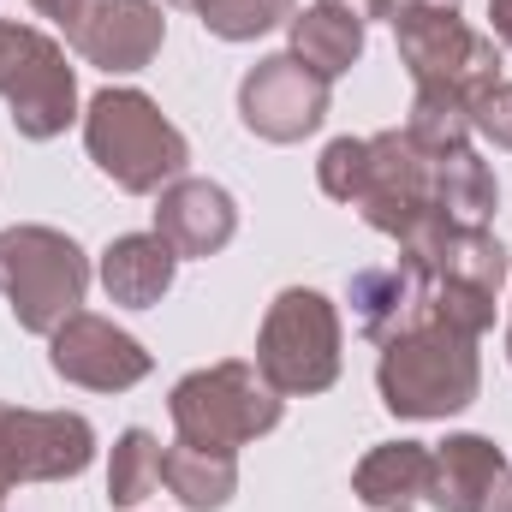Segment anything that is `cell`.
<instances>
[{
  "label": "cell",
  "instance_id": "6da1fadb",
  "mask_svg": "<svg viewBox=\"0 0 512 512\" xmlns=\"http://www.w3.org/2000/svg\"><path fill=\"white\" fill-rule=\"evenodd\" d=\"M376 387H382V405L393 417H411V423L453 417V411H465L483 393L477 340L471 334H453V328H441V322L423 316L417 328L393 334L382 346Z\"/></svg>",
  "mask_w": 512,
  "mask_h": 512
},
{
  "label": "cell",
  "instance_id": "7a4b0ae2",
  "mask_svg": "<svg viewBox=\"0 0 512 512\" xmlns=\"http://www.w3.org/2000/svg\"><path fill=\"white\" fill-rule=\"evenodd\" d=\"M84 149L90 161L131 197H155L185 179L191 143L143 90H102L84 108Z\"/></svg>",
  "mask_w": 512,
  "mask_h": 512
},
{
  "label": "cell",
  "instance_id": "3957f363",
  "mask_svg": "<svg viewBox=\"0 0 512 512\" xmlns=\"http://www.w3.org/2000/svg\"><path fill=\"white\" fill-rule=\"evenodd\" d=\"M340 310L316 286H286L256 328V376L280 399H310L340 382Z\"/></svg>",
  "mask_w": 512,
  "mask_h": 512
},
{
  "label": "cell",
  "instance_id": "277c9868",
  "mask_svg": "<svg viewBox=\"0 0 512 512\" xmlns=\"http://www.w3.org/2000/svg\"><path fill=\"white\" fill-rule=\"evenodd\" d=\"M90 292V256L60 227H0V298L24 334H54Z\"/></svg>",
  "mask_w": 512,
  "mask_h": 512
},
{
  "label": "cell",
  "instance_id": "5b68a950",
  "mask_svg": "<svg viewBox=\"0 0 512 512\" xmlns=\"http://www.w3.org/2000/svg\"><path fill=\"white\" fill-rule=\"evenodd\" d=\"M280 411H286V399L256 376V364H239V358L191 370L167 393V417H173L179 441L209 447V453H239V447L262 441L268 429H280Z\"/></svg>",
  "mask_w": 512,
  "mask_h": 512
},
{
  "label": "cell",
  "instance_id": "8992f818",
  "mask_svg": "<svg viewBox=\"0 0 512 512\" xmlns=\"http://www.w3.org/2000/svg\"><path fill=\"white\" fill-rule=\"evenodd\" d=\"M393 42L399 60L411 72L417 90H453V96H477L489 84H501V48L495 36L471 30L459 12L447 6H393Z\"/></svg>",
  "mask_w": 512,
  "mask_h": 512
},
{
  "label": "cell",
  "instance_id": "52a82bcc",
  "mask_svg": "<svg viewBox=\"0 0 512 512\" xmlns=\"http://www.w3.org/2000/svg\"><path fill=\"white\" fill-rule=\"evenodd\" d=\"M96 459V429L78 411H30L0 399V495L18 483H66Z\"/></svg>",
  "mask_w": 512,
  "mask_h": 512
},
{
  "label": "cell",
  "instance_id": "ba28073f",
  "mask_svg": "<svg viewBox=\"0 0 512 512\" xmlns=\"http://www.w3.org/2000/svg\"><path fill=\"white\" fill-rule=\"evenodd\" d=\"M0 102H6L18 137H30V143H48L78 120V78L66 66V48L48 30L18 24L12 60L0 72Z\"/></svg>",
  "mask_w": 512,
  "mask_h": 512
},
{
  "label": "cell",
  "instance_id": "9c48e42d",
  "mask_svg": "<svg viewBox=\"0 0 512 512\" xmlns=\"http://www.w3.org/2000/svg\"><path fill=\"white\" fill-rule=\"evenodd\" d=\"M352 209L387 233H411L429 209H435V161L405 137V131H376L364 137V179L352 191Z\"/></svg>",
  "mask_w": 512,
  "mask_h": 512
},
{
  "label": "cell",
  "instance_id": "30bf717a",
  "mask_svg": "<svg viewBox=\"0 0 512 512\" xmlns=\"http://www.w3.org/2000/svg\"><path fill=\"white\" fill-rule=\"evenodd\" d=\"M239 120L262 143H304L310 131H322V120H328V84L304 60L268 54L239 84Z\"/></svg>",
  "mask_w": 512,
  "mask_h": 512
},
{
  "label": "cell",
  "instance_id": "8fae6325",
  "mask_svg": "<svg viewBox=\"0 0 512 512\" xmlns=\"http://www.w3.org/2000/svg\"><path fill=\"white\" fill-rule=\"evenodd\" d=\"M48 364H54L60 382L90 387V393H126V387H137L155 370V358L143 352L137 334L114 328L108 316H90V310L66 316L48 334Z\"/></svg>",
  "mask_w": 512,
  "mask_h": 512
},
{
  "label": "cell",
  "instance_id": "7c38bea8",
  "mask_svg": "<svg viewBox=\"0 0 512 512\" xmlns=\"http://www.w3.org/2000/svg\"><path fill=\"white\" fill-rule=\"evenodd\" d=\"M167 42V18L155 0H78L66 18V48L96 72H143Z\"/></svg>",
  "mask_w": 512,
  "mask_h": 512
},
{
  "label": "cell",
  "instance_id": "4fadbf2b",
  "mask_svg": "<svg viewBox=\"0 0 512 512\" xmlns=\"http://www.w3.org/2000/svg\"><path fill=\"white\" fill-rule=\"evenodd\" d=\"M155 233L173 245V256H221L239 233V203L215 179H173L155 203Z\"/></svg>",
  "mask_w": 512,
  "mask_h": 512
},
{
  "label": "cell",
  "instance_id": "5bb4252c",
  "mask_svg": "<svg viewBox=\"0 0 512 512\" xmlns=\"http://www.w3.org/2000/svg\"><path fill=\"white\" fill-rule=\"evenodd\" d=\"M352 310H358L364 334L376 346H387L393 334H405L429 316V274L411 268L405 256L387 262V268H358L352 274Z\"/></svg>",
  "mask_w": 512,
  "mask_h": 512
},
{
  "label": "cell",
  "instance_id": "9a60e30c",
  "mask_svg": "<svg viewBox=\"0 0 512 512\" xmlns=\"http://www.w3.org/2000/svg\"><path fill=\"white\" fill-rule=\"evenodd\" d=\"M173 274H179V256H173V245H167L161 233H120V239L102 251V262H96V280H102L108 298L126 304V310L161 304V298L173 292Z\"/></svg>",
  "mask_w": 512,
  "mask_h": 512
},
{
  "label": "cell",
  "instance_id": "2e32d148",
  "mask_svg": "<svg viewBox=\"0 0 512 512\" xmlns=\"http://www.w3.org/2000/svg\"><path fill=\"white\" fill-rule=\"evenodd\" d=\"M507 471V453L489 435H447L435 447V483L429 501L441 512H489V495Z\"/></svg>",
  "mask_w": 512,
  "mask_h": 512
},
{
  "label": "cell",
  "instance_id": "e0dca14e",
  "mask_svg": "<svg viewBox=\"0 0 512 512\" xmlns=\"http://www.w3.org/2000/svg\"><path fill=\"white\" fill-rule=\"evenodd\" d=\"M435 483V453L423 441H382L358 459L352 471V495L370 512H399L411 501H423Z\"/></svg>",
  "mask_w": 512,
  "mask_h": 512
},
{
  "label": "cell",
  "instance_id": "ac0fdd59",
  "mask_svg": "<svg viewBox=\"0 0 512 512\" xmlns=\"http://www.w3.org/2000/svg\"><path fill=\"white\" fill-rule=\"evenodd\" d=\"M286 36H292V60H304L322 84H334V78H346L358 60H364V24L352 18V12H340V6H298L292 18H286Z\"/></svg>",
  "mask_w": 512,
  "mask_h": 512
},
{
  "label": "cell",
  "instance_id": "d6986e66",
  "mask_svg": "<svg viewBox=\"0 0 512 512\" xmlns=\"http://www.w3.org/2000/svg\"><path fill=\"white\" fill-rule=\"evenodd\" d=\"M161 483L173 489V501L191 512H221L239 495V453H209L191 441L161 447Z\"/></svg>",
  "mask_w": 512,
  "mask_h": 512
},
{
  "label": "cell",
  "instance_id": "ffe728a7",
  "mask_svg": "<svg viewBox=\"0 0 512 512\" xmlns=\"http://www.w3.org/2000/svg\"><path fill=\"white\" fill-rule=\"evenodd\" d=\"M495 203H501V185H495V167L477 149H453V155L435 161V209H447L453 221L489 227Z\"/></svg>",
  "mask_w": 512,
  "mask_h": 512
},
{
  "label": "cell",
  "instance_id": "44dd1931",
  "mask_svg": "<svg viewBox=\"0 0 512 512\" xmlns=\"http://www.w3.org/2000/svg\"><path fill=\"white\" fill-rule=\"evenodd\" d=\"M399 131H405L429 161H441V155H453V149H471V102L453 96V90H417V96H411V114H405Z\"/></svg>",
  "mask_w": 512,
  "mask_h": 512
},
{
  "label": "cell",
  "instance_id": "7402d4cb",
  "mask_svg": "<svg viewBox=\"0 0 512 512\" xmlns=\"http://www.w3.org/2000/svg\"><path fill=\"white\" fill-rule=\"evenodd\" d=\"M512 274L507 245L489 233V227H453V245L441 256V274L435 280H465V286H483V292H501V280Z\"/></svg>",
  "mask_w": 512,
  "mask_h": 512
},
{
  "label": "cell",
  "instance_id": "603a6c76",
  "mask_svg": "<svg viewBox=\"0 0 512 512\" xmlns=\"http://www.w3.org/2000/svg\"><path fill=\"white\" fill-rule=\"evenodd\" d=\"M155 483H161V441L149 429H126L114 441V459H108V501L137 507L155 495Z\"/></svg>",
  "mask_w": 512,
  "mask_h": 512
},
{
  "label": "cell",
  "instance_id": "cb8c5ba5",
  "mask_svg": "<svg viewBox=\"0 0 512 512\" xmlns=\"http://www.w3.org/2000/svg\"><path fill=\"white\" fill-rule=\"evenodd\" d=\"M292 12H298L292 0H197L203 30L221 36V42H256V36H268L274 24H286Z\"/></svg>",
  "mask_w": 512,
  "mask_h": 512
},
{
  "label": "cell",
  "instance_id": "d4e9b609",
  "mask_svg": "<svg viewBox=\"0 0 512 512\" xmlns=\"http://www.w3.org/2000/svg\"><path fill=\"white\" fill-rule=\"evenodd\" d=\"M429 322L483 340V334L495 328V292L465 286V280H429Z\"/></svg>",
  "mask_w": 512,
  "mask_h": 512
},
{
  "label": "cell",
  "instance_id": "484cf974",
  "mask_svg": "<svg viewBox=\"0 0 512 512\" xmlns=\"http://www.w3.org/2000/svg\"><path fill=\"white\" fill-rule=\"evenodd\" d=\"M316 179H322V191L334 203H352V191L364 179V137H334L322 149V161H316Z\"/></svg>",
  "mask_w": 512,
  "mask_h": 512
},
{
  "label": "cell",
  "instance_id": "4316f807",
  "mask_svg": "<svg viewBox=\"0 0 512 512\" xmlns=\"http://www.w3.org/2000/svg\"><path fill=\"white\" fill-rule=\"evenodd\" d=\"M471 131H483L495 149H512V84H489L471 96Z\"/></svg>",
  "mask_w": 512,
  "mask_h": 512
},
{
  "label": "cell",
  "instance_id": "83f0119b",
  "mask_svg": "<svg viewBox=\"0 0 512 512\" xmlns=\"http://www.w3.org/2000/svg\"><path fill=\"white\" fill-rule=\"evenodd\" d=\"M322 6H340V12H352L358 24H376V18H393V0H322Z\"/></svg>",
  "mask_w": 512,
  "mask_h": 512
},
{
  "label": "cell",
  "instance_id": "f1b7e54d",
  "mask_svg": "<svg viewBox=\"0 0 512 512\" xmlns=\"http://www.w3.org/2000/svg\"><path fill=\"white\" fill-rule=\"evenodd\" d=\"M489 24H495V42L512 48V0H489Z\"/></svg>",
  "mask_w": 512,
  "mask_h": 512
},
{
  "label": "cell",
  "instance_id": "f546056e",
  "mask_svg": "<svg viewBox=\"0 0 512 512\" xmlns=\"http://www.w3.org/2000/svg\"><path fill=\"white\" fill-rule=\"evenodd\" d=\"M30 6H36V12H42L48 24H60V30H66V18L78 12V0H30Z\"/></svg>",
  "mask_w": 512,
  "mask_h": 512
},
{
  "label": "cell",
  "instance_id": "4dcf8cb0",
  "mask_svg": "<svg viewBox=\"0 0 512 512\" xmlns=\"http://www.w3.org/2000/svg\"><path fill=\"white\" fill-rule=\"evenodd\" d=\"M489 512H512V465L501 471V483H495V495H489Z\"/></svg>",
  "mask_w": 512,
  "mask_h": 512
},
{
  "label": "cell",
  "instance_id": "1f68e13d",
  "mask_svg": "<svg viewBox=\"0 0 512 512\" xmlns=\"http://www.w3.org/2000/svg\"><path fill=\"white\" fill-rule=\"evenodd\" d=\"M12 36H18V24L0 18V72H6V60H12Z\"/></svg>",
  "mask_w": 512,
  "mask_h": 512
},
{
  "label": "cell",
  "instance_id": "d6a6232c",
  "mask_svg": "<svg viewBox=\"0 0 512 512\" xmlns=\"http://www.w3.org/2000/svg\"><path fill=\"white\" fill-rule=\"evenodd\" d=\"M393 6H447V12H459V0H393Z\"/></svg>",
  "mask_w": 512,
  "mask_h": 512
},
{
  "label": "cell",
  "instance_id": "836d02e7",
  "mask_svg": "<svg viewBox=\"0 0 512 512\" xmlns=\"http://www.w3.org/2000/svg\"><path fill=\"white\" fill-rule=\"evenodd\" d=\"M167 6H191V12H197V0H167Z\"/></svg>",
  "mask_w": 512,
  "mask_h": 512
},
{
  "label": "cell",
  "instance_id": "e575fe53",
  "mask_svg": "<svg viewBox=\"0 0 512 512\" xmlns=\"http://www.w3.org/2000/svg\"><path fill=\"white\" fill-rule=\"evenodd\" d=\"M507 358H512V322H507Z\"/></svg>",
  "mask_w": 512,
  "mask_h": 512
},
{
  "label": "cell",
  "instance_id": "d590c367",
  "mask_svg": "<svg viewBox=\"0 0 512 512\" xmlns=\"http://www.w3.org/2000/svg\"><path fill=\"white\" fill-rule=\"evenodd\" d=\"M399 512H411V507H399Z\"/></svg>",
  "mask_w": 512,
  "mask_h": 512
},
{
  "label": "cell",
  "instance_id": "8d00e7d4",
  "mask_svg": "<svg viewBox=\"0 0 512 512\" xmlns=\"http://www.w3.org/2000/svg\"><path fill=\"white\" fill-rule=\"evenodd\" d=\"M292 6H298V0H292Z\"/></svg>",
  "mask_w": 512,
  "mask_h": 512
},
{
  "label": "cell",
  "instance_id": "74e56055",
  "mask_svg": "<svg viewBox=\"0 0 512 512\" xmlns=\"http://www.w3.org/2000/svg\"><path fill=\"white\" fill-rule=\"evenodd\" d=\"M0 512H6V507H0Z\"/></svg>",
  "mask_w": 512,
  "mask_h": 512
}]
</instances>
